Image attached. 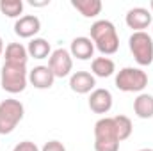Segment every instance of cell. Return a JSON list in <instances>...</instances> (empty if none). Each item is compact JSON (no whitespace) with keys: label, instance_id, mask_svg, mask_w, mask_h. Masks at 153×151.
I'll use <instances>...</instances> for the list:
<instances>
[{"label":"cell","instance_id":"cell-9","mask_svg":"<svg viewBox=\"0 0 153 151\" xmlns=\"http://www.w3.org/2000/svg\"><path fill=\"white\" fill-rule=\"evenodd\" d=\"M41 30V21H39L38 16L34 14H25V16H20L14 23V32L16 36L23 39H30L34 38Z\"/></svg>","mask_w":153,"mask_h":151},{"label":"cell","instance_id":"cell-14","mask_svg":"<svg viewBox=\"0 0 153 151\" xmlns=\"http://www.w3.org/2000/svg\"><path fill=\"white\" fill-rule=\"evenodd\" d=\"M27 61H29V52L22 43H9L5 46V62L7 64L27 66Z\"/></svg>","mask_w":153,"mask_h":151},{"label":"cell","instance_id":"cell-17","mask_svg":"<svg viewBox=\"0 0 153 151\" xmlns=\"http://www.w3.org/2000/svg\"><path fill=\"white\" fill-rule=\"evenodd\" d=\"M71 5L84 16V18H94L102 13V2L100 0H71Z\"/></svg>","mask_w":153,"mask_h":151},{"label":"cell","instance_id":"cell-12","mask_svg":"<svg viewBox=\"0 0 153 151\" xmlns=\"http://www.w3.org/2000/svg\"><path fill=\"white\" fill-rule=\"evenodd\" d=\"M55 76L48 66H36L34 70L29 71V82L36 89H50L53 85Z\"/></svg>","mask_w":153,"mask_h":151},{"label":"cell","instance_id":"cell-22","mask_svg":"<svg viewBox=\"0 0 153 151\" xmlns=\"http://www.w3.org/2000/svg\"><path fill=\"white\" fill-rule=\"evenodd\" d=\"M41 151H66V148H64V144L59 142V141H48V142L41 148Z\"/></svg>","mask_w":153,"mask_h":151},{"label":"cell","instance_id":"cell-10","mask_svg":"<svg viewBox=\"0 0 153 151\" xmlns=\"http://www.w3.org/2000/svg\"><path fill=\"white\" fill-rule=\"evenodd\" d=\"M96 85V78L89 71H75L70 76V87L76 94H87L93 93Z\"/></svg>","mask_w":153,"mask_h":151},{"label":"cell","instance_id":"cell-26","mask_svg":"<svg viewBox=\"0 0 153 151\" xmlns=\"http://www.w3.org/2000/svg\"><path fill=\"white\" fill-rule=\"evenodd\" d=\"M150 9H152V13H153V0L150 2Z\"/></svg>","mask_w":153,"mask_h":151},{"label":"cell","instance_id":"cell-1","mask_svg":"<svg viewBox=\"0 0 153 151\" xmlns=\"http://www.w3.org/2000/svg\"><path fill=\"white\" fill-rule=\"evenodd\" d=\"M91 41L103 55H112L119 50V36L114 23L109 20H98L91 25Z\"/></svg>","mask_w":153,"mask_h":151},{"label":"cell","instance_id":"cell-7","mask_svg":"<svg viewBox=\"0 0 153 151\" xmlns=\"http://www.w3.org/2000/svg\"><path fill=\"white\" fill-rule=\"evenodd\" d=\"M48 68L52 70V73L55 78H64L71 73L73 70V57L68 50L64 48H57L52 52L50 59H48Z\"/></svg>","mask_w":153,"mask_h":151},{"label":"cell","instance_id":"cell-4","mask_svg":"<svg viewBox=\"0 0 153 151\" xmlns=\"http://www.w3.org/2000/svg\"><path fill=\"white\" fill-rule=\"evenodd\" d=\"M23 103L18 100H4L0 103V135H9L23 119Z\"/></svg>","mask_w":153,"mask_h":151},{"label":"cell","instance_id":"cell-20","mask_svg":"<svg viewBox=\"0 0 153 151\" xmlns=\"http://www.w3.org/2000/svg\"><path fill=\"white\" fill-rule=\"evenodd\" d=\"M0 13L5 14L7 18H18L23 13V2L22 0H2Z\"/></svg>","mask_w":153,"mask_h":151},{"label":"cell","instance_id":"cell-23","mask_svg":"<svg viewBox=\"0 0 153 151\" xmlns=\"http://www.w3.org/2000/svg\"><path fill=\"white\" fill-rule=\"evenodd\" d=\"M50 4V0H45V2H36V0H30V5L32 7H45V5H48Z\"/></svg>","mask_w":153,"mask_h":151},{"label":"cell","instance_id":"cell-13","mask_svg":"<svg viewBox=\"0 0 153 151\" xmlns=\"http://www.w3.org/2000/svg\"><path fill=\"white\" fill-rule=\"evenodd\" d=\"M70 53H71V57H76L78 61H87L94 53V43L91 41V38H85V36L75 38L71 41Z\"/></svg>","mask_w":153,"mask_h":151},{"label":"cell","instance_id":"cell-16","mask_svg":"<svg viewBox=\"0 0 153 151\" xmlns=\"http://www.w3.org/2000/svg\"><path fill=\"white\" fill-rule=\"evenodd\" d=\"M91 71L94 76H100V78H107V76H112L116 71V64L112 59L109 57H96L93 59L91 62Z\"/></svg>","mask_w":153,"mask_h":151},{"label":"cell","instance_id":"cell-2","mask_svg":"<svg viewBox=\"0 0 153 151\" xmlns=\"http://www.w3.org/2000/svg\"><path fill=\"white\" fill-rule=\"evenodd\" d=\"M94 151H119V137L112 117H102L94 124Z\"/></svg>","mask_w":153,"mask_h":151},{"label":"cell","instance_id":"cell-21","mask_svg":"<svg viewBox=\"0 0 153 151\" xmlns=\"http://www.w3.org/2000/svg\"><path fill=\"white\" fill-rule=\"evenodd\" d=\"M13 151H39V148L36 146V142H30V141H23L20 144H16Z\"/></svg>","mask_w":153,"mask_h":151},{"label":"cell","instance_id":"cell-24","mask_svg":"<svg viewBox=\"0 0 153 151\" xmlns=\"http://www.w3.org/2000/svg\"><path fill=\"white\" fill-rule=\"evenodd\" d=\"M2 53H4V41L0 38V57H2Z\"/></svg>","mask_w":153,"mask_h":151},{"label":"cell","instance_id":"cell-15","mask_svg":"<svg viewBox=\"0 0 153 151\" xmlns=\"http://www.w3.org/2000/svg\"><path fill=\"white\" fill-rule=\"evenodd\" d=\"M134 112L141 119H152L153 117V96L152 94H139L134 100Z\"/></svg>","mask_w":153,"mask_h":151},{"label":"cell","instance_id":"cell-3","mask_svg":"<svg viewBox=\"0 0 153 151\" xmlns=\"http://www.w3.org/2000/svg\"><path fill=\"white\" fill-rule=\"evenodd\" d=\"M27 82H29L27 66L4 62L2 73H0V85H2V89H4L5 93H9V94H18V93H22V91H25Z\"/></svg>","mask_w":153,"mask_h":151},{"label":"cell","instance_id":"cell-19","mask_svg":"<svg viewBox=\"0 0 153 151\" xmlns=\"http://www.w3.org/2000/svg\"><path fill=\"white\" fill-rule=\"evenodd\" d=\"M114 119V124H116V132H117V137H119V142L121 141H126L130 135H132V130H134V126H132V121H130V117H126V115H114L112 117Z\"/></svg>","mask_w":153,"mask_h":151},{"label":"cell","instance_id":"cell-11","mask_svg":"<svg viewBox=\"0 0 153 151\" xmlns=\"http://www.w3.org/2000/svg\"><path fill=\"white\" fill-rule=\"evenodd\" d=\"M89 109L94 114H107L112 109V94L109 89H94L89 96Z\"/></svg>","mask_w":153,"mask_h":151},{"label":"cell","instance_id":"cell-18","mask_svg":"<svg viewBox=\"0 0 153 151\" xmlns=\"http://www.w3.org/2000/svg\"><path fill=\"white\" fill-rule=\"evenodd\" d=\"M27 52H29V57H34V59H46V57H50L52 55V50H50V43L46 41V39L43 38H34L30 43H29V46H27Z\"/></svg>","mask_w":153,"mask_h":151},{"label":"cell","instance_id":"cell-25","mask_svg":"<svg viewBox=\"0 0 153 151\" xmlns=\"http://www.w3.org/2000/svg\"><path fill=\"white\" fill-rule=\"evenodd\" d=\"M139 151H153V150H150V148H143V150H139Z\"/></svg>","mask_w":153,"mask_h":151},{"label":"cell","instance_id":"cell-6","mask_svg":"<svg viewBox=\"0 0 153 151\" xmlns=\"http://www.w3.org/2000/svg\"><path fill=\"white\" fill-rule=\"evenodd\" d=\"M130 52L137 64L150 66L153 62V39L146 32H134L128 39Z\"/></svg>","mask_w":153,"mask_h":151},{"label":"cell","instance_id":"cell-5","mask_svg":"<svg viewBox=\"0 0 153 151\" xmlns=\"http://www.w3.org/2000/svg\"><path fill=\"white\" fill-rule=\"evenodd\" d=\"M146 85L148 75L139 68H123L116 75V87L123 93H141Z\"/></svg>","mask_w":153,"mask_h":151},{"label":"cell","instance_id":"cell-8","mask_svg":"<svg viewBox=\"0 0 153 151\" xmlns=\"http://www.w3.org/2000/svg\"><path fill=\"white\" fill-rule=\"evenodd\" d=\"M125 21L134 32H144V29H148L153 23V16L144 7H134L126 13Z\"/></svg>","mask_w":153,"mask_h":151},{"label":"cell","instance_id":"cell-27","mask_svg":"<svg viewBox=\"0 0 153 151\" xmlns=\"http://www.w3.org/2000/svg\"><path fill=\"white\" fill-rule=\"evenodd\" d=\"M152 30H153V23H152Z\"/></svg>","mask_w":153,"mask_h":151}]
</instances>
